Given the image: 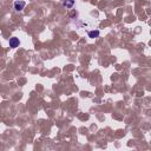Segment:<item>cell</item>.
Returning a JSON list of instances; mask_svg holds the SVG:
<instances>
[{
  "label": "cell",
  "instance_id": "cell-1",
  "mask_svg": "<svg viewBox=\"0 0 151 151\" xmlns=\"http://www.w3.org/2000/svg\"><path fill=\"white\" fill-rule=\"evenodd\" d=\"M26 6V3L23 1V0H17V1L14 3V10L18 11V12H20L24 10V7Z\"/></svg>",
  "mask_w": 151,
  "mask_h": 151
},
{
  "label": "cell",
  "instance_id": "cell-2",
  "mask_svg": "<svg viewBox=\"0 0 151 151\" xmlns=\"http://www.w3.org/2000/svg\"><path fill=\"white\" fill-rule=\"evenodd\" d=\"M8 43H10V47H12V48H15V47H18V46H19V44H20V42H19V39H18V38H15V37L11 38Z\"/></svg>",
  "mask_w": 151,
  "mask_h": 151
},
{
  "label": "cell",
  "instance_id": "cell-3",
  "mask_svg": "<svg viewBox=\"0 0 151 151\" xmlns=\"http://www.w3.org/2000/svg\"><path fill=\"white\" fill-rule=\"evenodd\" d=\"M74 6V0H63V7L70 10Z\"/></svg>",
  "mask_w": 151,
  "mask_h": 151
},
{
  "label": "cell",
  "instance_id": "cell-4",
  "mask_svg": "<svg viewBox=\"0 0 151 151\" xmlns=\"http://www.w3.org/2000/svg\"><path fill=\"white\" fill-rule=\"evenodd\" d=\"M99 34H100V32H99L98 30H93V31H90V32L87 33L89 38H91V39H96V38L99 37Z\"/></svg>",
  "mask_w": 151,
  "mask_h": 151
}]
</instances>
